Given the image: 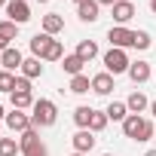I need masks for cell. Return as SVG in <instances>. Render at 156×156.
I'll list each match as a JSON object with an SVG mask.
<instances>
[{
    "instance_id": "1",
    "label": "cell",
    "mask_w": 156,
    "mask_h": 156,
    "mask_svg": "<svg viewBox=\"0 0 156 156\" xmlns=\"http://www.w3.org/2000/svg\"><path fill=\"white\" fill-rule=\"evenodd\" d=\"M122 135L132 138V141H150V138L156 135V129H153L150 119H144V116H138V113H129L126 122H122Z\"/></svg>"
},
{
    "instance_id": "2",
    "label": "cell",
    "mask_w": 156,
    "mask_h": 156,
    "mask_svg": "<svg viewBox=\"0 0 156 156\" xmlns=\"http://www.w3.org/2000/svg\"><path fill=\"white\" fill-rule=\"evenodd\" d=\"M31 110H34V113H31V126H34V129H49V126H55V119H58V107H55V101H49V98L34 101Z\"/></svg>"
},
{
    "instance_id": "3",
    "label": "cell",
    "mask_w": 156,
    "mask_h": 156,
    "mask_svg": "<svg viewBox=\"0 0 156 156\" xmlns=\"http://www.w3.org/2000/svg\"><path fill=\"white\" fill-rule=\"evenodd\" d=\"M104 67H107V73H129V67H132V61H129V55H126V49H113L110 46V52H104Z\"/></svg>"
},
{
    "instance_id": "4",
    "label": "cell",
    "mask_w": 156,
    "mask_h": 156,
    "mask_svg": "<svg viewBox=\"0 0 156 156\" xmlns=\"http://www.w3.org/2000/svg\"><path fill=\"white\" fill-rule=\"evenodd\" d=\"M19 147H22L25 156H49V150H46L43 141H40V129H28V132L22 135Z\"/></svg>"
},
{
    "instance_id": "5",
    "label": "cell",
    "mask_w": 156,
    "mask_h": 156,
    "mask_svg": "<svg viewBox=\"0 0 156 156\" xmlns=\"http://www.w3.org/2000/svg\"><path fill=\"white\" fill-rule=\"evenodd\" d=\"M107 40H110L113 49H135V31H129V28H122V25L110 28V31H107Z\"/></svg>"
},
{
    "instance_id": "6",
    "label": "cell",
    "mask_w": 156,
    "mask_h": 156,
    "mask_svg": "<svg viewBox=\"0 0 156 156\" xmlns=\"http://www.w3.org/2000/svg\"><path fill=\"white\" fill-rule=\"evenodd\" d=\"M6 16H9V22L25 25L31 19V6L25 3V0H9V3H6Z\"/></svg>"
},
{
    "instance_id": "7",
    "label": "cell",
    "mask_w": 156,
    "mask_h": 156,
    "mask_svg": "<svg viewBox=\"0 0 156 156\" xmlns=\"http://www.w3.org/2000/svg\"><path fill=\"white\" fill-rule=\"evenodd\" d=\"M150 76H153V67H150V61H132V67H129V80H132L135 86L147 83Z\"/></svg>"
},
{
    "instance_id": "8",
    "label": "cell",
    "mask_w": 156,
    "mask_h": 156,
    "mask_svg": "<svg viewBox=\"0 0 156 156\" xmlns=\"http://www.w3.org/2000/svg\"><path fill=\"white\" fill-rule=\"evenodd\" d=\"M6 126H9L12 132H19V135H25L28 129H34V126H31V116H28L25 110H12V113H6Z\"/></svg>"
},
{
    "instance_id": "9",
    "label": "cell",
    "mask_w": 156,
    "mask_h": 156,
    "mask_svg": "<svg viewBox=\"0 0 156 156\" xmlns=\"http://www.w3.org/2000/svg\"><path fill=\"white\" fill-rule=\"evenodd\" d=\"M22 64H25V58H22V52L16 46H9L6 52H0V67L3 70H22Z\"/></svg>"
},
{
    "instance_id": "10",
    "label": "cell",
    "mask_w": 156,
    "mask_h": 156,
    "mask_svg": "<svg viewBox=\"0 0 156 156\" xmlns=\"http://www.w3.org/2000/svg\"><path fill=\"white\" fill-rule=\"evenodd\" d=\"M70 141H73V153H89V150L95 147V135H92L89 129H80Z\"/></svg>"
},
{
    "instance_id": "11",
    "label": "cell",
    "mask_w": 156,
    "mask_h": 156,
    "mask_svg": "<svg viewBox=\"0 0 156 156\" xmlns=\"http://www.w3.org/2000/svg\"><path fill=\"white\" fill-rule=\"evenodd\" d=\"M110 9H113V19H116L119 25H126V22L135 19V3H132V0H116Z\"/></svg>"
},
{
    "instance_id": "12",
    "label": "cell",
    "mask_w": 156,
    "mask_h": 156,
    "mask_svg": "<svg viewBox=\"0 0 156 156\" xmlns=\"http://www.w3.org/2000/svg\"><path fill=\"white\" fill-rule=\"evenodd\" d=\"M92 92L95 95H110L113 92V73H107V70L104 73H95L92 76Z\"/></svg>"
},
{
    "instance_id": "13",
    "label": "cell",
    "mask_w": 156,
    "mask_h": 156,
    "mask_svg": "<svg viewBox=\"0 0 156 156\" xmlns=\"http://www.w3.org/2000/svg\"><path fill=\"white\" fill-rule=\"evenodd\" d=\"M98 0H83L80 6H76V16H80V22H98Z\"/></svg>"
},
{
    "instance_id": "14",
    "label": "cell",
    "mask_w": 156,
    "mask_h": 156,
    "mask_svg": "<svg viewBox=\"0 0 156 156\" xmlns=\"http://www.w3.org/2000/svg\"><path fill=\"white\" fill-rule=\"evenodd\" d=\"M61 31H64V19H61L58 12H49V16H43V34L55 37V34H61Z\"/></svg>"
},
{
    "instance_id": "15",
    "label": "cell",
    "mask_w": 156,
    "mask_h": 156,
    "mask_svg": "<svg viewBox=\"0 0 156 156\" xmlns=\"http://www.w3.org/2000/svg\"><path fill=\"white\" fill-rule=\"evenodd\" d=\"M52 40H55V37H49V34H34V37H31V52H34V58H43L46 49L52 46Z\"/></svg>"
},
{
    "instance_id": "16",
    "label": "cell",
    "mask_w": 156,
    "mask_h": 156,
    "mask_svg": "<svg viewBox=\"0 0 156 156\" xmlns=\"http://www.w3.org/2000/svg\"><path fill=\"white\" fill-rule=\"evenodd\" d=\"M83 64H86V61H83L80 55H76V52H73V55H64V58H61V70H64V73H70V76L83 73Z\"/></svg>"
},
{
    "instance_id": "17",
    "label": "cell",
    "mask_w": 156,
    "mask_h": 156,
    "mask_svg": "<svg viewBox=\"0 0 156 156\" xmlns=\"http://www.w3.org/2000/svg\"><path fill=\"white\" fill-rule=\"evenodd\" d=\"M126 107H129V113H144V110L150 107V101H147L144 92H132L129 101H126Z\"/></svg>"
},
{
    "instance_id": "18",
    "label": "cell",
    "mask_w": 156,
    "mask_h": 156,
    "mask_svg": "<svg viewBox=\"0 0 156 156\" xmlns=\"http://www.w3.org/2000/svg\"><path fill=\"white\" fill-rule=\"evenodd\" d=\"M104 113H107V119H113V122H126V116H129V107H126V101H110Z\"/></svg>"
},
{
    "instance_id": "19",
    "label": "cell",
    "mask_w": 156,
    "mask_h": 156,
    "mask_svg": "<svg viewBox=\"0 0 156 156\" xmlns=\"http://www.w3.org/2000/svg\"><path fill=\"white\" fill-rule=\"evenodd\" d=\"M73 95H86L89 89H92V80H89V76L86 73H76V76H70V86H67Z\"/></svg>"
},
{
    "instance_id": "20",
    "label": "cell",
    "mask_w": 156,
    "mask_h": 156,
    "mask_svg": "<svg viewBox=\"0 0 156 156\" xmlns=\"http://www.w3.org/2000/svg\"><path fill=\"white\" fill-rule=\"evenodd\" d=\"M22 76H28V80H37V76H43V64H40V58H25V64H22Z\"/></svg>"
},
{
    "instance_id": "21",
    "label": "cell",
    "mask_w": 156,
    "mask_h": 156,
    "mask_svg": "<svg viewBox=\"0 0 156 156\" xmlns=\"http://www.w3.org/2000/svg\"><path fill=\"white\" fill-rule=\"evenodd\" d=\"M76 55H80V58L89 64V61L98 55V43H95V40H80V46H76Z\"/></svg>"
},
{
    "instance_id": "22",
    "label": "cell",
    "mask_w": 156,
    "mask_h": 156,
    "mask_svg": "<svg viewBox=\"0 0 156 156\" xmlns=\"http://www.w3.org/2000/svg\"><path fill=\"white\" fill-rule=\"evenodd\" d=\"M9 101H12V110H28V107H34V95H31V92H12Z\"/></svg>"
},
{
    "instance_id": "23",
    "label": "cell",
    "mask_w": 156,
    "mask_h": 156,
    "mask_svg": "<svg viewBox=\"0 0 156 156\" xmlns=\"http://www.w3.org/2000/svg\"><path fill=\"white\" fill-rule=\"evenodd\" d=\"M92 113H95V110H92V107H86V104H83V107H76V110H73V122L80 126V129H89Z\"/></svg>"
},
{
    "instance_id": "24",
    "label": "cell",
    "mask_w": 156,
    "mask_h": 156,
    "mask_svg": "<svg viewBox=\"0 0 156 156\" xmlns=\"http://www.w3.org/2000/svg\"><path fill=\"white\" fill-rule=\"evenodd\" d=\"M16 153H22L16 138H0V156H16Z\"/></svg>"
},
{
    "instance_id": "25",
    "label": "cell",
    "mask_w": 156,
    "mask_h": 156,
    "mask_svg": "<svg viewBox=\"0 0 156 156\" xmlns=\"http://www.w3.org/2000/svg\"><path fill=\"white\" fill-rule=\"evenodd\" d=\"M61 58H64V46H61V40H52V46L46 49L43 61H61Z\"/></svg>"
},
{
    "instance_id": "26",
    "label": "cell",
    "mask_w": 156,
    "mask_h": 156,
    "mask_svg": "<svg viewBox=\"0 0 156 156\" xmlns=\"http://www.w3.org/2000/svg\"><path fill=\"white\" fill-rule=\"evenodd\" d=\"M0 37H3V40H16V37H19V25L9 22V19L0 22Z\"/></svg>"
},
{
    "instance_id": "27",
    "label": "cell",
    "mask_w": 156,
    "mask_h": 156,
    "mask_svg": "<svg viewBox=\"0 0 156 156\" xmlns=\"http://www.w3.org/2000/svg\"><path fill=\"white\" fill-rule=\"evenodd\" d=\"M12 89H16L12 70H0V92H9V95H12Z\"/></svg>"
},
{
    "instance_id": "28",
    "label": "cell",
    "mask_w": 156,
    "mask_h": 156,
    "mask_svg": "<svg viewBox=\"0 0 156 156\" xmlns=\"http://www.w3.org/2000/svg\"><path fill=\"white\" fill-rule=\"evenodd\" d=\"M107 122H110L107 113H98V110H95V113H92V122H89V132H104Z\"/></svg>"
},
{
    "instance_id": "29",
    "label": "cell",
    "mask_w": 156,
    "mask_h": 156,
    "mask_svg": "<svg viewBox=\"0 0 156 156\" xmlns=\"http://www.w3.org/2000/svg\"><path fill=\"white\" fill-rule=\"evenodd\" d=\"M150 34L147 31H135V49H150Z\"/></svg>"
},
{
    "instance_id": "30",
    "label": "cell",
    "mask_w": 156,
    "mask_h": 156,
    "mask_svg": "<svg viewBox=\"0 0 156 156\" xmlns=\"http://www.w3.org/2000/svg\"><path fill=\"white\" fill-rule=\"evenodd\" d=\"M9 49V40H3V37H0V52H6Z\"/></svg>"
},
{
    "instance_id": "31",
    "label": "cell",
    "mask_w": 156,
    "mask_h": 156,
    "mask_svg": "<svg viewBox=\"0 0 156 156\" xmlns=\"http://www.w3.org/2000/svg\"><path fill=\"white\" fill-rule=\"evenodd\" d=\"M116 0H98V6H113Z\"/></svg>"
},
{
    "instance_id": "32",
    "label": "cell",
    "mask_w": 156,
    "mask_h": 156,
    "mask_svg": "<svg viewBox=\"0 0 156 156\" xmlns=\"http://www.w3.org/2000/svg\"><path fill=\"white\" fill-rule=\"evenodd\" d=\"M150 9H153V16H156V0H150Z\"/></svg>"
},
{
    "instance_id": "33",
    "label": "cell",
    "mask_w": 156,
    "mask_h": 156,
    "mask_svg": "<svg viewBox=\"0 0 156 156\" xmlns=\"http://www.w3.org/2000/svg\"><path fill=\"white\" fill-rule=\"evenodd\" d=\"M150 113H153V116H156V101H153V104H150Z\"/></svg>"
},
{
    "instance_id": "34",
    "label": "cell",
    "mask_w": 156,
    "mask_h": 156,
    "mask_svg": "<svg viewBox=\"0 0 156 156\" xmlns=\"http://www.w3.org/2000/svg\"><path fill=\"white\" fill-rule=\"evenodd\" d=\"M0 119H6V113H3V104H0Z\"/></svg>"
},
{
    "instance_id": "35",
    "label": "cell",
    "mask_w": 156,
    "mask_h": 156,
    "mask_svg": "<svg viewBox=\"0 0 156 156\" xmlns=\"http://www.w3.org/2000/svg\"><path fill=\"white\" fill-rule=\"evenodd\" d=\"M144 156H156V150H147V153H144Z\"/></svg>"
},
{
    "instance_id": "36",
    "label": "cell",
    "mask_w": 156,
    "mask_h": 156,
    "mask_svg": "<svg viewBox=\"0 0 156 156\" xmlns=\"http://www.w3.org/2000/svg\"><path fill=\"white\" fill-rule=\"evenodd\" d=\"M6 3H9V0H0V6H6Z\"/></svg>"
},
{
    "instance_id": "37",
    "label": "cell",
    "mask_w": 156,
    "mask_h": 156,
    "mask_svg": "<svg viewBox=\"0 0 156 156\" xmlns=\"http://www.w3.org/2000/svg\"><path fill=\"white\" fill-rule=\"evenodd\" d=\"M70 156H86V153H70Z\"/></svg>"
},
{
    "instance_id": "38",
    "label": "cell",
    "mask_w": 156,
    "mask_h": 156,
    "mask_svg": "<svg viewBox=\"0 0 156 156\" xmlns=\"http://www.w3.org/2000/svg\"><path fill=\"white\" fill-rule=\"evenodd\" d=\"M73 3H76V6H80V3H83V0H73Z\"/></svg>"
},
{
    "instance_id": "39",
    "label": "cell",
    "mask_w": 156,
    "mask_h": 156,
    "mask_svg": "<svg viewBox=\"0 0 156 156\" xmlns=\"http://www.w3.org/2000/svg\"><path fill=\"white\" fill-rule=\"evenodd\" d=\"M37 3H49V0H37Z\"/></svg>"
},
{
    "instance_id": "40",
    "label": "cell",
    "mask_w": 156,
    "mask_h": 156,
    "mask_svg": "<svg viewBox=\"0 0 156 156\" xmlns=\"http://www.w3.org/2000/svg\"><path fill=\"white\" fill-rule=\"evenodd\" d=\"M104 156H113V153H104Z\"/></svg>"
}]
</instances>
